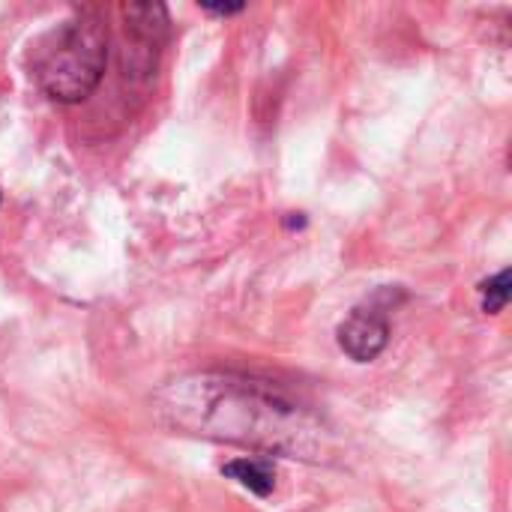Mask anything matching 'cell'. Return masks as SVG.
<instances>
[{
	"mask_svg": "<svg viewBox=\"0 0 512 512\" xmlns=\"http://www.w3.org/2000/svg\"><path fill=\"white\" fill-rule=\"evenodd\" d=\"M204 9H207V12H213V15H234V12H240V9H243V3H234V6H228V3L207 6V3H204Z\"/></svg>",
	"mask_w": 512,
	"mask_h": 512,
	"instance_id": "52a82bcc",
	"label": "cell"
},
{
	"mask_svg": "<svg viewBox=\"0 0 512 512\" xmlns=\"http://www.w3.org/2000/svg\"><path fill=\"white\" fill-rule=\"evenodd\" d=\"M390 342V321L378 306H360L339 324V345L357 363H372Z\"/></svg>",
	"mask_w": 512,
	"mask_h": 512,
	"instance_id": "277c9868",
	"label": "cell"
},
{
	"mask_svg": "<svg viewBox=\"0 0 512 512\" xmlns=\"http://www.w3.org/2000/svg\"><path fill=\"white\" fill-rule=\"evenodd\" d=\"M222 471L258 498H267L276 486V468L267 459H237L225 465Z\"/></svg>",
	"mask_w": 512,
	"mask_h": 512,
	"instance_id": "5b68a950",
	"label": "cell"
},
{
	"mask_svg": "<svg viewBox=\"0 0 512 512\" xmlns=\"http://www.w3.org/2000/svg\"><path fill=\"white\" fill-rule=\"evenodd\" d=\"M483 309L489 312V315H498L504 306H507V300H510V270H501L495 279H489L483 288Z\"/></svg>",
	"mask_w": 512,
	"mask_h": 512,
	"instance_id": "8992f818",
	"label": "cell"
},
{
	"mask_svg": "<svg viewBox=\"0 0 512 512\" xmlns=\"http://www.w3.org/2000/svg\"><path fill=\"white\" fill-rule=\"evenodd\" d=\"M108 42L93 18H75L63 24L39 51L36 78L42 90L57 102L87 99L105 72Z\"/></svg>",
	"mask_w": 512,
	"mask_h": 512,
	"instance_id": "7a4b0ae2",
	"label": "cell"
},
{
	"mask_svg": "<svg viewBox=\"0 0 512 512\" xmlns=\"http://www.w3.org/2000/svg\"><path fill=\"white\" fill-rule=\"evenodd\" d=\"M126 30H129V69L132 75H150L156 69L165 33H168V18L165 6L159 3H129L126 6Z\"/></svg>",
	"mask_w": 512,
	"mask_h": 512,
	"instance_id": "3957f363",
	"label": "cell"
},
{
	"mask_svg": "<svg viewBox=\"0 0 512 512\" xmlns=\"http://www.w3.org/2000/svg\"><path fill=\"white\" fill-rule=\"evenodd\" d=\"M156 414L192 435L267 450H297L309 435V417L264 381L240 375H189L156 396Z\"/></svg>",
	"mask_w": 512,
	"mask_h": 512,
	"instance_id": "6da1fadb",
	"label": "cell"
}]
</instances>
